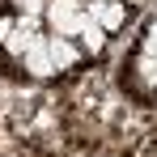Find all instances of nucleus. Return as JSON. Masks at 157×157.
<instances>
[{"instance_id": "423d86ee", "label": "nucleus", "mask_w": 157, "mask_h": 157, "mask_svg": "<svg viewBox=\"0 0 157 157\" xmlns=\"http://www.w3.org/2000/svg\"><path fill=\"white\" fill-rule=\"evenodd\" d=\"M17 4V13H26V17H47V4L51 0H13Z\"/></svg>"}, {"instance_id": "1a4fd4ad", "label": "nucleus", "mask_w": 157, "mask_h": 157, "mask_svg": "<svg viewBox=\"0 0 157 157\" xmlns=\"http://www.w3.org/2000/svg\"><path fill=\"white\" fill-rule=\"evenodd\" d=\"M128 4H144V0H128Z\"/></svg>"}, {"instance_id": "39448f33", "label": "nucleus", "mask_w": 157, "mask_h": 157, "mask_svg": "<svg viewBox=\"0 0 157 157\" xmlns=\"http://www.w3.org/2000/svg\"><path fill=\"white\" fill-rule=\"evenodd\" d=\"M85 13H89V9H85ZM77 43H81V51H85V55H102V51H106V30L98 26L94 17H85V26H81Z\"/></svg>"}, {"instance_id": "0eeeda50", "label": "nucleus", "mask_w": 157, "mask_h": 157, "mask_svg": "<svg viewBox=\"0 0 157 157\" xmlns=\"http://www.w3.org/2000/svg\"><path fill=\"white\" fill-rule=\"evenodd\" d=\"M144 55H153V59H157V17L149 21V34H144Z\"/></svg>"}, {"instance_id": "20e7f679", "label": "nucleus", "mask_w": 157, "mask_h": 157, "mask_svg": "<svg viewBox=\"0 0 157 157\" xmlns=\"http://www.w3.org/2000/svg\"><path fill=\"white\" fill-rule=\"evenodd\" d=\"M89 17H94L102 30H123L128 9H123V0H110V4H89Z\"/></svg>"}, {"instance_id": "7ed1b4c3", "label": "nucleus", "mask_w": 157, "mask_h": 157, "mask_svg": "<svg viewBox=\"0 0 157 157\" xmlns=\"http://www.w3.org/2000/svg\"><path fill=\"white\" fill-rule=\"evenodd\" d=\"M47 47H51V59H55L59 72H64V68H77L81 55H85L77 38H64V34H47Z\"/></svg>"}, {"instance_id": "6e6552de", "label": "nucleus", "mask_w": 157, "mask_h": 157, "mask_svg": "<svg viewBox=\"0 0 157 157\" xmlns=\"http://www.w3.org/2000/svg\"><path fill=\"white\" fill-rule=\"evenodd\" d=\"M89 4H110V0H89Z\"/></svg>"}, {"instance_id": "f257e3e1", "label": "nucleus", "mask_w": 157, "mask_h": 157, "mask_svg": "<svg viewBox=\"0 0 157 157\" xmlns=\"http://www.w3.org/2000/svg\"><path fill=\"white\" fill-rule=\"evenodd\" d=\"M85 9H81V0H51L47 4V34H64V38H77L81 26H85Z\"/></svg>"}, {"instance_id": "f03ea898", "label": "nucleus", "mask_w": 157, "mask_h": 157, "mask_svg": "<svg viewBox=\"0 0 157 157\" xmlns=\"http://www.w3.org/2000/svg\"><path fill=\"white\" fill-rule=\"evenodd\" d=\"M21 68H26L30 77H55V72H59L55 59H51V47H47V34H38V38L30 43V51L21 55Z\"/></svg>"}]
</instances>
